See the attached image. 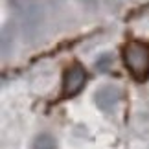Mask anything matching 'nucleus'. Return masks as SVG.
I'll return each mask as SVG.
<instances>
[{"instance_id":"1","label":"nucleus","mask_w":149,"mask_h":149,"mask_svg":"<svg viewBox=\"0 0 149 149\" xmlns=\"http://www.w3.org/2000/svg\"><path fill=\"white\" fill-rule=\"evenodd\" d=\"M123 65L138 83L149 79V44L140 41H129L122 50Z\"/></svg>"},{"instance_id":"2","label":"nucleus","mask_w":149,"mask_h":149,"mask_svg":"<svg viewBox=\"0 0 149 149\" xmlns=\"http://www.w3.org/2000/svg\"><path fill=\"white\" fill-rule=\"evenodd\" d=\"M85 83H87V70L83 68V65L79 63L70 65L63 76V98H74L83 90Z\"/></svg>"},{"instance_id":"3","label":"nucleus","mask_w":149,"mask_h":149,"mask_svg":"<svg viewBox=\"0 0 149 149\" xmlns=\"http://www.w3.org/2000/svg\"><path fill=\"white\" fill-rule=\"evenodd\" d=\"M94 101L103 112H111L120 101V90L116 87H101L96 90Z\"/></svg>"},{"instance_id":"4","label":"nucleus","mask_w":149,"mask_h":149,"mask_svg":"<svg viewBox=\"0 0 149 149\" xmlns=\"http://www.w3.org/2000/svg\"><path fill=\"white\" fill-rule=\"evenodd\" d=\"M31 149H57V144H55V138L48 133H41L33 138V144H31Z\"/></svg>"},{"instance_id":"5","label":"nucleus","mask_w":149,"mask_h":149,"mask_svg":"<svg viewBox=\"0 0 149 149\" xmlns=\"http://www.w3.org/2000/svg\"><path fill=\"white\" fill-rule=\"evenodd\" d=\"M83 4H87V6H96V2H98V0H81Z\"/></svg>"}]
</instances>
